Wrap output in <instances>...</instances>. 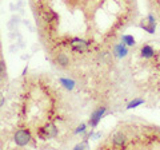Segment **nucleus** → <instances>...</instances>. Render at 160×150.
Instances as JSON below:
<instances>
[{
    "label": "nucleus",
    "mask_w": 160,
    "mask_h": 150,
    "mask_svg": "<svg viewBox=\"0 0 160 150\" xmlns=\"http://www.w3.org/2000/svg\"><path fill=\"white\" fill-rule=\"evenodd\" d=\"M31 133H29V130L27 129H20L18 130L16 133H15L13 136V142L18 145V146L23 147V146H27V145L31 142Z\"/></svg>",
    "instance_id": "obj_1"
},
{
    "label": "nucleus",
    "mask_w": 160,
    "mask_h": 150,
    "mask_svg": "<svg viewBox=\"0 0 160 150\" xmlns=\"http://www.w3.org/2000/svg\"><path fill=\"white\" fill-rule=\"evenodd\" d=\"M69 47H71V50L73 52L83 54V52L88 51L89 42L84 40V39H80V38H73V39H71V42H69Z\"/></svg>",
    "instance_id": "obj_2"
},
{
    "label": "nucleus",
    "mask_w": 160,
    "mask_h": 150,
    "mask_svg": "<svg viewBox=\"0 0 160 150\" xmlns=\"http://www.w3.org/2000/svg\"><path fill=\"white\" fill-rule=\"evenodd\" d=\"M59 130L53 123H47L39 130V136L42 139H48V138H55L58 137Z\"/></svg>",
    "instance_id": "obj_3"
},
{
    "label": "nucleus",
    "mask_w": 160,
    "mask_h": 150,
    "mask_svg": "<svg viewBox=\"0 0 160 150\" xmlns=\"http://www.w3.org/2000/svg\"><path fill=\"white\" fill-rule=\"evenodd\" d=\"M106 113H107V107H104V106L93 110L92 114H91V117H89V122H88L89 126H91V127H96L99 125V122L102 121V118L104 117V114H106Z\"/></svg>",
    "instance_id": "obj_4"
},
{
    "label": "nucleus",
    "mask_w": 160,
    "mask_h": 150,
    "mask_svg": "<svg viewBox=\"0 0 160 150\" xmlns=\"http://www.w3.org/2000/svg\"><path fill=\"white\" fill-rule=\"evenodd\" d=\"M140 28H143L144 31H147L148 34H155V29H156V19H155L153 15L149 13L146 22L140 23Z\"/></svg>",
    "instance_id": "obj_5"
},
{
    "label": "nucleus",
    "mask_w": 160,
    "mask_h": 150,
    "mask_svg": "<svg viewBox=\"0 0 160 150\" xmlns=\"http://www.w3.org/2000/svg\"><path fill=\"white\" fill-rule=\"evenodd\" d=\"M112 52H113V55L118 59H123V58H126L127 55H128V48H127L126 44L122 42V43H119V44H115Z\"/></svg>",
    "instance_id": "obj_6"
},
{
    "label": "nucleus",
    "mask_w": 160,
    "mask_h": 150,
    "mask_svg": "<svg viewBox=\"0 0 160 150\" xmlns=\"http://www.w3.org/2000/svg\"><path fill=\"white\" fill-rule=\"evenodd\" d=\"M55 63H56V66L62 68H67L69 66V58L64 52H59L55 58Z\"/></svg>",
    "instance_id": "obj_7"
},
{
    "label": "nucleus",
    "mask_w": 160,
    "mask_h": 150,
    "mask_svg": "<svg viewBox=\"0 0 160 150\" xmlns=\"http://www.w3.org/2000/svg\"><path fill=\"white\" fill-rule=\"evenodd\" d=\"M112 143L118 147H123L127 143V137L123 133H115L112 136Z\"/></svg>",
    "instance_id": "obj_8"
},
{
    "label": "nucleus",
    "mask_w": 160,
    "mask_h": 150,
    "mask_svg": "<svg viewBox=\"0 0 160 150\" xmlns=\"http://www.w3.org/2000/svg\"><path fill=\"white\" fill-rule=\"evenodd\" d=\"M59 83L62 84L66 90H68V91H72V90L75 88V86H76V82L71 78H63L62 77V78H59Z\"/></svg>",
    "instance_id": "obj_9"
},
{
    "label": "nucleus",
    "mask_w": 160,
    "mask_h": 150,
    "mask_svg": "<svg viewBox=\"0 0 160 150\" xmlns=\"http://www.w3.org/2000/svg\"><path fill=\"white\" fill-rule=\"evenodd\" d=\"M140 55L146 59H151L155 55V50L151 46H148V44H143L142 48H140Z\"/></svg>",
    "instance_id": "obj_10"
},
{
    "label": "nucleus",
    "mask_w": 160,
    "mask_h": 150,
    "mask_svg": "<svg viewBox=\"0 0 160 150\" xmlns=\"http://www.w3.org/2000/svg\"><path fill=\"white\" fill-rule=\"evenodd\" d=\"M122 42L126 44L127 47H132V46H135V38L132 36V35H123L122 36Z\"/></svg>",
    "instance_id": "obj_11"
},
{
    "label": "nucleus",
    "mask_w": 160,
    "mask_h": 150,
    "mask_svg": "<svg viewBox=\"0 0 160 150\" xmlns=\"http://www.w3.org/2000/svg\"><path fill=\"white\" fill-rule=\"evenodd\" d=\"M7 78V66L3 58H0V81H4Z\"/></svg>",
    "instance_id": "obj_12"
},
{
    "label": "nucleus",
    "mask_w": 160,
    "mask_h": 150,
    "mask_svg": "<svg viewBox=\"0 0 160 150\" xmlns=\"http://www.w3.org/2000/svg\"><path fill=\"white\" fill-rule=\"evenodd\" d=\"M143 103H144V99H142V98H135L133 101H131V102L127 104V109H128V110L136 109L138 106H140V104H143Z\"/></svg>",
    "instance_id": "obj_13"
},
{
    "label": "nucleus",
    "mask_w": 160,
    "mask_h": 150,
    "mask_svg": "<svg viewBox=\"0 0 160 150\" xmlns=\"http://www.w3.org/2000/svg\"><path fill=\"white\" fill-rule=\"evenodd\" d=\"M75 133H76V134H82V136H86V133H87V125L86 123H80L79 126L76 127V130H75Z\"/></svg>",
    "instance_id": "obj_14"
},
{
    "label": "nucleus",
    "mask_w": 160,
    "mask_h": 150,
    "mask_svg": "<svg viewBox=\"0 0 160 150\" xmlns=\"http://www.w3.org/2000/svg\"><path fill=\"white\" fill-rule=\"evenodd\" d=\"M88 147H89V146H88V142H87V139H84L83 142L78 143V145H76V146H75L73 149H75V150H80V149H82V150H84V149H88Z\"/></svg>",
    "instance_id": "obj_15"
},
{
    "label": "nucleus",
    "mask_w": 160,
    "mask_h": 150,
    "mask_svg": "<svg viewBox=\"0 0 160 150\" xmlns=\"http://www.w3.org/2000/svg\"><path fill=\"white\" fill-rule=\"evenodd\" d=\"M4 102H6V98H4V95H3V93L0 91V109H2L3 106H4Z\"/></svg>",
    "instance_id": "obj_16"
},
{
    "label": "nucleus",
    "mask_w": 160,
    "mask_h": 150,
    "mask_svg": "<svg viewBox=\"0 0 160 150\" xmlns=\"http://www.w3.org/2000/svg\"><path fill=\"white\" fill-rule=\"evenodd\" d=\"M27 70H28L27 67H24V70H23V74H22V75H26V74H27Z\"/></svg>",
    "instance_id": "obj_17"
}]
</instances>
